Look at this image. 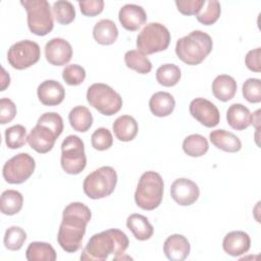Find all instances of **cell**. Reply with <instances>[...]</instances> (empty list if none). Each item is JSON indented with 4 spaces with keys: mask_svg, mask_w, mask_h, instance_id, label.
<instances>
[{
    "mask_svg": "<svg viewBox=\"0 0 261 261\" xmlns=\"http://www.w3.org/2000/svg\"><path fill=\"white\" fill-rule=\"evenodd\" d=\"M91 217L90 208L81 202H72L64 208L57 233V242L62 250L74 253L81 249Z\"/></svg>",
    "mask_w": 261,
    "mask_h": 261,
    "instance_id": "cell-1",
    "label": "cell"
},
{
    "mask_svg": "<svg viewBox=\"0 0 261 261\" xmlns=\"http://www.w3.org/2000/svg\"><path fill=\"white\" fill-rule=\"evenodd\" d=\"M126 234L117 228H110L93 234L81 254L83 261H104L109 255L113 260L120 259L128 248Z\"/></svg>",
    "mask_w": 261,
    "mask_h": 261,
    "instance_id": "cell-2",
    "label": "cell"
},
{
    "mask_svg": "<svg viewBox=\"0 0 261 261\" xmlns=\"http://www.w3.org/2000/svg\"><path fill=\"white\" fill-rule=\"evenodd\" d=\"M63 132V120L57 112H45L28 135L30 147L40 154L52 150L57 138Z\"/></svg>",
    "mask_w": 261,
    "mask_h": 261,
    "instance_id": "cell-3",
    "label": "cell"
},
{
    "mask_svg": "<svg viewBox=\"0 0 261 261\" xmlns=\"http://www.w3.org/2000/svg\"><path fill=\"white\" fill-rule=\"evenodd\" d=\"M213 48L211 37L202 31L196 30L176 41L175 53L188 65H198L210 54Z\"/></svg>",
    "mask_w": 261,
    "mask_h": 261,
    "instance_id": "cell-4",
    "label": "cell"
},
{
    "mask_svg": "<svg viewBox=\"0 0 261 261\" xmlns=\"http://www.w3.org/2000/svg\"><path fill=\"white\" fill-rule=\"evenodd\" d=\"M164 182L161 175L155 171L144 172L138 182L135 192L136 204L143 210L156 209L163 198Z\"/></svg>",
    "mask_w": 261,
    "mask_h": 261,
    "instance_id": "cell-5",
    "label": "cell"
},
{
    "mask_svg": "<svg viewBox=\"0 0 261 261\" xmlns=\"http://www.w3.org/2000/svg\"><path fill=\"white\" fill-rule=\"evenodd\" d=\"M117 174L111 166H101L88 174L83 182L84 193L90 199H102L110 196L116 187Z\"/></svg>",
    "mask_w": 261,
    "mask_h": 261,
    "instance_id": "cell-6",
    "label": "cell"
},
{
    "mask_svg": "<svg viewBox=\"0 0 261 261\" xmlns=\"http://www.w3.org/2000/svg\"><path fill=\"white\" fill-rule=\"evenodd\" d=\"M87 101L101 114L111 116L117 113L122 106V98L106 84L96 83L87 91Z\"/></svg>",
    "mask_w": 261,
    "mask_h": 261,
    "instance_id": "cell-7",
    "label": "cell"
},
{
    "mask_svg": "<svg viewBox=\"0 0 261 261\" xmlns=\"http://www.w3.org/2000/svg\"><path fill=\"white\" fill-rule=\"evenodd\" d=\"M28 13V27L37 36H46L54 27L51 6L46 0H21Z\"/></svg>",
    "mask_w": 261,
    "mask_h": 261,
    "instance_id": "cell-8",
    "label": "cell"
},
{
    "mask_svg": "<svg viewBox=\"0 0 261 261\" xmlns=\"http://www.w3.org/2000/svg\"><path fill=\"white\" fill-rule=\"evenodd\" d=\"M170 44V33L159 22L146 24L137 37V47L143 54H154L164 51Z\"/></svg>",
    "mask_w": 261,
    "mask_h": 261,
    "instance_id": "cell-9",
    "label": "cell"
},
{
    "mask_svg": "<svg viewBox=\"0 0 261 261\" xmlns=\"http://www.w3.org/2000/svg\"><path fill=\"white\" fill-rule=\"evenodd\" d=\"M61 167L68 174L81 173L87 165L83 140L74 135L67 136L61 144Z\"/></svg>",
    "mask_w": 261,
    "mask_h": 261,
    "instance_id": "cell-10",
    "label": "cell"
},
{
    "mask_svg": "<svg viewBox=\"0 0 261 261\" xmlns=\"http://www.w3.org/2000/svg\"><path fill=\"white\" fill-rule=\"evenodd\" d=\"M36 167L35 159L28 153H18L3 166L2 174L8 184L19 185L24 182L34 173Z\"/></svg>",
    "mask_w": 261,
    "mask_h": 261,
    "instance_id": "cell-11",
    "label": "cell"
},
{
    "mask_svg": "<svg viewBox=\"0 0 261 261\" xmlns=\"http://www.w3.org/2000/svg\"><path fill=\"white\" fill-rule=\"evenodd\" d=\"M40 46L31 40H22L10 46L7 52V61L15 69H25L39 61Z\"/></svg>",
    "mask_w": 261,
    "mask_h": 261,
    "instance_id": "cell-12",
    "label": "cell"
},
{
    "mask_svg": "<svg viewBox=\"0 0 261 261\" xmlns=\"http://www.w3.org/2000/svg\"><path fill=\"white\" fill-rule=\"evenodd\" d=\"M189 110L191 115L206 127H214L220 121L218 108L207 99L196 98L192 100Z\"/></svg>",
    "mask_w": 261,
    "mask_h": 261,
    "instance_id": "cell-13",
    "label": "cell"
},
{
    "mask_svg": "<svg viewBox=\"0 0 261 261\" xmlns=\"http://www.w3.org/2000/svg\"><path fill=\"white\" fill-rule=\"evenodd\" d=\"M170 195L173 201L178 205L190 206L198 200L200 190L196 182L189 178L181 177L171 184Z\"/></svg>",
    "mask_w": 261,
    "mask_h": 261,
    "instance_id": "cell-14",
    "label": "cell"
},
{
    "mask_svg": "<svg viewBox=\"0 0 261 261\" xmlns=\"http://www.w3.org/2000/svg\"><path fill=\"white\" fill-rule=\"evenodd\" d=\"M45 57L52 65H65L72 57L71 45L62 38H53L45 45Z\"/></svg>",
    "mask_w": 261,
    "mask_h": 261,
    "instance_id": "cell-15",
    "label": "cell"
},
{
    "mask_svg": "<svg viewBox=\"0 0 261 261\" xmlns=\"http://www.w3.org/2000/svg\"><path fill=\"white\" fill-rule=\"evenodd\" d=\"M118 19L121 25L130 32L138 31L147 20L144 8L137 4H125L118 12Z\"/></svg>",
    "mask_w": 261,
    "mask_h": 261,
    "instance_id": "cell-16",
    "label": "cell"
},
{
    "mask_svg": "<svg viewBox=\"0 0 261 261\" xmlns=\"http://www.w3.org/2000/svg\"><path fill=\"white\" fill-rule=\"evenodd\" d=\"M37 95L43 105L56 106L64 100L65 90L59 82L47 80L39 85Z\"/></svg>",
    "mask_w": 261,
    "mask_h": 261,
    "instance_id": "cell-17",
    "label": "cell"
},
{
    "mask_svg": "<svg viewBox=\"0 0 261 261\" xmlns=\"http://www.w3.org/2000/svg\"><path fill=\"white\" fill-rule=\"evenodd\" d=\"M251 239L249 234L243 230H233L225 234L222 248L227 255L238 257L244 255L250 250Z\"/></svg>",
    "mask_w": 261,
    "mask_h": 261,
    "instance_id": "cell-18",
    "label": "cell"
},
{
    "mask_svg": "<svg viewBox=\"0 0 261 261\" xmlns=\"http://www.w3.org/2000/svg\"><path fill=\"white\" fill-rule=\"evenodd\" d=\"M191 251V245L188 239L178 233L169 236L163 245V252L167 259L171 261L185 260Z\"/></svg>",
    "mask_w": 261,
    "mask_h": 261,
    "instance_id": "cell-19",
    "label": "cell"
},
{
    "mask_svg": "<svg viewBox=\"0 0 261 261\" xmlns=\"http://www.w3.org/2000/svg\"><path fill=\"white\" fill-rule=\"evenodd\" d=\"M209 139L212 145L225 152L236 153L242 148L241 140L234 134L225 129L212 130L209 134Z\"/></svg>",
    "mask_w": 261,
    "mask_h": 261,
    "instance_id": "cell-20",
    "label": "cell"
},
{
    "mask_svg": "<svg viewBox=\"0 0 261 261\" xmlns=\"http://www.w3.org/2000/svg\"><path fill=\"white\" fill-rule=\"evenodd\" d=\"M237 89L236 80L227 74L217 75L212 82V93L217 100L222 102L231 100L237 93Z\"/></svg>",
    "mask_w": 261,
    "mask_h": 261,
    "instance_id": "cell-21",
    "label": "cell"
},
{
    "mask_svg": "<svg viewBox=\"0 0 261 261\" xmlns=\"http://www.w3.org/2000/svg\"><path fill=\"white\" fill-rule=\"evenodd\" d=\"M252 113L241 103L231 104L226 111V120L230 127L237 130H244L251 125Z\"/></svg>",
    "mask_w": 261,
    "mask_h": 261,
    "instance_id": "cell-22",
    "label": "cell"
},
{
    "mask_svg": "<svg viewBox=\"0 0 261 261\" xmlns=\"http://www.w3.org/2000/svg\"><path fill=\"white\" fill-rule=\"evenodd\" d=\"M149 107L155 116L165 117L172 113L175 107L173 96L167 92H157L153 94L149 101Z\"/></svg>",
    "mask_w": 261,
    "mask_h": 261,
    "instance_id": "cell-23",
    "label": "cell"
},
{
    "mask_svg": "<svg viewBox=\"0 0 261 261\" xmlns=\"http://www.w3.org/2000/svg\"><path fill=\"white\" fill-rule=\"evenodd\" d=\"M112 129L116 139L122 142H129L136 138L139 126L133 116L121 115L114 120Z\"/></svg>",
    "mask_w": 261,
    "mask_h": 261,
    "instance_id": "cell-24",
    "label": "cell"
},
{
    "mask_svg": "<svg viewBox=\"0 0 261 261\" xmlns=\"http://www.w3.org/2000/svg\"><path fill=\"white\" fill-rule=\"evenodd\" d=\"M126 226L139 241H147L154 233V227L142 214L133 213L126 219Z\"/></svg>",
    "mask_w": 261,
    "mask_h": 261,
    "instance_id": "cell-25",
    "label": "cell"
},
{
    "mask_svg": "<svg viewBox=\"0 0 261 261\" xmlns=\"http://www.w3.org/2000/svg\"><path fill=\"white\" fill-rule=\"evenodd\" d=\"M93 37L100 45H112L118 37L117 27L111 19H101L94 25Z\"/></svg>",
    "mask_w": 261,
    "mask_h": 261,
    "instance_id": "cell-26",
    "label": "cell"
},
{
    "mask_svg": "<svg viewBox=\"0 0 261 261\" xmlns=\"http://www.w3.org/2000/svg\"><path fill=\"white\" fill-rule=\"evenodd\" d=\"M68 120L71 127L80 133H85L90 129L93 124V116L90 110L86 106H75L73 107L69 114Z\"/></svg>",
    "mask_w": 261,
    "mask_h": 261,
    "instance_id": "cell-27",
    "label": "cell"
},
{
    "mask_svg": "<svg viewBox=\"0 0 261 261\" xmlns=\"http://www.w3.org/2000/svg\"><path fill=\"white\" fill-rule=\"evenodd\" d=\"M29 261H55L56 252L54 248L45 242H32L25 251Z\"/></svg>",
    "mask_w": 261,
    "mask_h": 261,
    "instance_id": "cell-28",
    "label": "cell"
},
{
    "mask_svg": "<svg viewBox=\"0 0 261 261\" xmlns=\"http://www.w3.org/2000/svg\"><path fill=\"white\" fill-rule=\"evenodd\" d=\"M23 204L22 195L15 190H6L1 195L0 209L5 215H14L18 213Z\"/></svg>",
    "mask_w": 261,
    "mask_h": 261,
    "instance_id": "cell-29",
    "label": "cell"
},
{
    "mask_svg": "<svg viewBox=\"0 0 261 261\" xmlns=\"http://www.w3.org/2000/svg\"><path fill=\"white\" fill-rule=\"evenodd\" d=\"M208 149L207 139L199 134L190 135L182 142L184 152L191 157H201L207 153Z\"/></svg>",
    "mask_w": 261,
    "mask_h": 261,
    "instance_id": "cell-30",
    "label": "cell"
},
{
    "mask_svg": "<svg viewBox=\"0 0 261 261\" xmlns=\"http://www.w3.org/2000/svg\"><path fill=\"white\" fill-rule=\"evenodd\" d=\"M124 62L127 68L134 69L141 74L149 73L152 70V63L139 50H129L124 54Z\"/></svg>",
    "mask_w": 261,
    "mask_h": 261,
    "instance_id": "cell-31",
    "label": "cell"
},
{
    "mask_svg": "<svg viewBox=\"0 0 261 261\" xmlns=\"http://www.w3.org/2000/svg\"><path fill=\"white\" fill-rule=\"evenodd\" d=\"M181 76L180 69L173 63H166L159 66L156 70V80L163 87L175 86Z\"/></svg>",
    "mask_w": 261,
    "mask_h": 261,
    "instance_id": "cell-32",
    "label": "cell"
},
{
    "mask_svg": "<svg viewBox=\"0 0 261 261\" xmlns=\"http://www.w3.org/2000/svg\"><path fill=\"white\" fill-rule=\"evenodd\" d=\"M221 13L220 3L216 0H205V4L199 13L196 15L199 22L205 25H211L215 23Z\"/></svg>",
    "mask_w": 261,
    "mask_h": 261,
    "instance_id": "cell-33",
    "label": "cell"
},
{
    "mask_svg": "<svg viewBox=\"0 0 261 261\" xmlns=\"http://www.w3.org/2000/svg\"><path fill=\"white\" fill-rule=\"evenodd\" d=\"M53 13L57 22L60 24H69L75 18V10L71 2L60 0L53 3Z\"/></svg>",
    "mask_w": 261,
    "mask_h": 261,
    "instance_id": "cell-34",
    "label": "cell"
},
{
    "mask_svg": "<svg viewBox=\"0 0 261 261\" xmlns=\"http://www.w3.org/2000/svg\"><path fill=\"white\" fill-rule=\"evenodd\" d=\"M27 141V129L21 124L12 125L5 130V143L9 149L21 148Z\"/></svg>",
    "mask_w": 261,
    "mask_h": 261,
    "instance_id": "cell-35",
    "label": "cell"
},
{
    "mask_svg": "<svg viewBox=\"0 0 261 261\" xmlns=\"http://www.w3.org/2000/svg\"><path fill=\"white\" fill-rule=\"evenodd\" d=\"M27 240L25 231L19 226H10L6 229L3 243L6 249L10 251H18L21 249Z\"/></svg>",
    "mask_w": 261,
    "mask_h": 261,
    "instance_id": "cell-36",
    "label": "cell"
},
{
    "mask_svg": "<svg viewBox=\"0 0 261 261\" xmlns=\"http://www.w3.org/2000/svg\"><path fill=\"white\" fill-rule=\"evenodd\" d=\"M91 143L94 149L98 151H105L112 146L113 138L108 128L99 127L92 134Z\"/></svg>",
    "mask_w": 261,
    "mask_h": 261,
    "instance_id": "cell-37",
    "label": "cell"
},
{
    "mask_svg": "<svg viewBox=\"0 0 261 261\" xmlns=\"http://www.w3.org/2000/svg\"><path fill=\"white\" fill-rule=\"evenodd\" d=\"M62 79L69 86H79L86 79V70L79 64H69L62 70Z\"/></svg>",
    "mask_w": 261,
    "mask_h": 261,
    "instance_id": "cell-38",
    "label": "cell"
},
{
    "mask_svg": "<svg viewBox=\"0 0 261 261\" xmlns=\"http://www.w3.org/2000/svg\"><path fill=\"white\" fill-rule=\"evenodd\" d=\"M244 98L250 103H259L261 101V81L259 79H248L242 87Z\"/></svg>",
    "mask_w": 261,
    "mask_h": 261,
    "instance_id": "cell-39",
    "label": "cell"
},
{
    "mask_svg": "<svg viewBox=\"0 0 261 261\" xmlns=\"http://www.w3.org/2000/svg\"><path fill=\"white\" fill-rule=\"evenodd\" d=\"M205 4V0H176L177 10L184 15H197Z\"/></svg>",
    "mask_w": 261,
    "mask_h": 261,
    "instance_id": "cell-40",
    "label": "cell"
},
{
    "mask_svg": "<svg viewBox=\"0 0 261 261\" xmlns=\"http://www.w3.org/2000/svg\"><path fill=\"white\" fill-rule=\"evenodd\" d=\"M16 115V106L14 102L8 98L0 100V123L6 124L10 122Z\"/></svg>",
    "mask_w": 261,
    "mask_h": 261,
    "instance_id": "cell-41",
    "label": "cell"
},
{
    "mask_svg": "<svg viewBox=\"0 0 261 261\" xmlns=\"http://www.w3.org/2000/svg\"><path fill=\"white\" fill-rule=\"evenodd\" d=\"M81 12L86 16H96L104 9V1L102 0H86L79 1Z\"/></svg>",
    "mask_w": 261,
    "mask_h": 261,
    "instance_id": "cell-42",
    "label": "cell"
},
{
    "mask_svg": "<svg viewBox=\"0 0 261 261\" xmlns=\"http://www.w3.org/2000/svg\"><path fill=\"white\" fill-rule=\"evenodd\" d=\"M260 55H261V48L258 47L256 49L250 50L245 58V63L247 67L254 71L260 72L261 71V62H260Z\"/></svg>",
    "mask_w": 261,
    "mask_h": 261,
    "instance_id": "cell-43",
    "label": "cell"
},
{
    "mask_svg": "<svg viewBox=\"0 0 261 261\" xmlns=\"http://www.w3.org/2000/svg\"><path fill=\"white\" fill-rule=\"evenodd\" d=\"M9 84H10L9 74H7L5 69L2 67V88H1V91H4L6 89V87L9 86Z\"/></svg>",
    "mask_w": 261,
    "mask_h": 261,
    "instance_id": "cell-44",
    "label": "cell"
},
{
    "mask_svg": "<svg viewBox=\"0 0 261 261\" xmlns=\"http://www.w3.org/2000/svg\"><path fill=\"white\" fill-rule=\"evenodd\" d=\"M260 110H257L256 112H254L252 114V119H251V124H254L256 126V128H259V124H260Z\"/></svg>",
    "mask_w": 261,
    "mask_h": 261,
    "instance_id": "cell-45",
    "label": "cell"
}]
</instances>
